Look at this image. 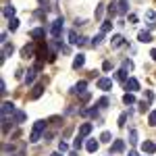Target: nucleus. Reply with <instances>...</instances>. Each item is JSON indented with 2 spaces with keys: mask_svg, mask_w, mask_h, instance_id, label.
Instances as JSON below:
<instances>
[{
  "mask_svg": "<svg viewBox=\"0 0 156 156\" xmlns=\"http://www.w3.org/2000/svg\"><path fill=\"white\" fill-rule=\"evenodd\" d=\"M44 131H46V121H36L34 123V129H31V135H29V142L31 144L40 142V137H42Z\"/></svg>",
  "mask_w": 156,
  "mask_h": 156,
  "instance_id": "nucleus-1",
  "label": "nucleus"
},
{
  "mask_svg": "<svg viewBox=\"0 0 156 156\" xmlns=\"http://www.w3.org/2000/svg\"><path fill=\"white\" fill-rule=\"evenodd\" d=\"M62 23H65V19H62V17H58L56 21H52L50 34H52V37H54V40H58V37H60V29H62Z\"/></svg>",
  "mask_w": 156,
  "mask_h": 156,
  "instance_id": "nucleus-2",
  "label": "nucleus"
},
{
  "mask_svg": "<svg viewBox=\"0 0 156 156\" xmlns=\"http://www.w3.org/2000/svg\"><path fill=\"white\" fill-rule=\"evenodd\" d=\"M125 150V142L123 140H115V144L110 146V154H121Z\"/></svg>",
  "mask_w": 156,
  "mask_h": 156,
  "instance_id": "nucleus-3",
  "label": "nucleus"
},
{
  "mask_svg": "<svg viewBox=\"0 0 156 156\" xmlns=\"http://www.w3.org/2000/svg\"><path fill=\"white\" fill-rule=\"evenodd\" d=\"M15 112H17V108H15L12 102H4L2 104V117H9V115H15Z\"/></svg>",
  "mask_w": 156,
  "mask_h": 156,
  "instance_id": "nucleus-4",
  "label": "nucleus"
},
{
  "mask_svg": "<svg viewBox=\"0 0 156 156\" xmlns=\"http://www.w3.org/2000/svg\"><path fill=\"white\" fill-rule=\"evenodd\" d=\"M125 87L133 94V92H137V90H140V81H137L135 77H129V79H127V83H125Z\"/></svg>",
  "mask_w": 156,
  "mask_h": 156,
  "instance_id": "nucleus-5",
  "label": "nucleus"
},
{
  "mask_svg": "<svg viewBox=\"0 0 156 156\" xmlns=\"http://www.w3.org/2000/svg\"><path fill=\"white\" fill-rule=\"evenodd\" d=\"M146 19H148V29H154L156 27V12L154 11H146Z\"/></svg>",
  "mask_w": 156,
  "mask_h": 156,
  "instance_id": "nucleus-6",
  "label": "nucleus"
},
{
  "mask_svg": "<svg viewBox=\"0 0 156 156\" xmlns=\"http://www.w3.org/2000/svg\"><path fill=\"white\" fill-rule=\"evenodd\" d=\"M98 87H100V90H104V92H106V90H110V87H112V79H108V77L98 79Z\"/></svg>",
  "mask_w": 156,
  "mask_h": 156,
  "instance_id": "nucleus-7",
  "label": "nucleus"
},
{
  "mask_svg": "<svg viewBox=\"0 0 156 156\" xmlns=\"http://www.w3.org/2000/svg\"><path fill=\"white\" fill-rule=\"evenodd\" d=\"M142 152H146V154H154L156 152V144H152V142L146 140L144 144H142Z\"/></svg>",
  "mask_w": 156,
  "mask_h": 156,
  "instance_id": "nucleus-8",
  "label": "nucleus"
},
{
  "mask_svg": "<svg viewBox=\"0 0 156 156\" xmlns=\"http://www.w3.org/2000/svg\"><path fill=\"white\" fill-rule=\"evenodd\" d=\"M110 44H112V48H121V46L125 44V37L121 36V34H117V36H112V40H110Z\"/></svg>",
  "mask_w": 156,
  "mask_h": 156,
  "instance_id": "nucleus-9",
  "label": "nucleus"
},
{
  "mask_svg": "<svg viewBox=\"0 0 156 156\" xmlns=\"http://www.w3.org/2000/svg\"><path fill=\"white\" fill-rule=\"evenodd\" d=\"M92 123H83L81 127H79V137H85V135H90V131H92Z\"/></svg>",
  "mask_w": 156,
  "mask_h": 156,
  "instance_id": "nucleus-10",
  "label": "nucleus"
},
{
  "mask_svg": "<svg viewBox=\"0 0 156 156\" xmlns=\"http://www.w3.org/2000/svg\"><path fill=\"white\" fill-rule=\"evenodd\" d=\"M31 37H36V40H44L46 37V31L42 29V27H36V29H31V34H29Z\"/></svg>",
  "mask_w": 156,
  "mask_h": 156,
  "instance_id": "nucleus-11",
  "label": "nucleus"
},
{
  "mask_svg": "<svg viewBox=\"0 0 156 156\" xmlns=\"http://www.w3.org/2000/svg\"><path fill=\"white\" fill-rule=\"evenodd\" d=\"M137 40H140L142 44H148V42H152V34H150V31H140V34H137Z\"/></svg>",
  "mask_w": 156,
  "mask_h": 156,
  "instance_id": "nucleus-12",
  "label": "nucleus"
},
{
  "mask_svg": "<svg viewBox=\"0 0 156 156\" xmlns=\"http://www.w3.org/2000/svg\"><path fill=\"white\" fill-rule=\"evenodd\" d=\"M79 115L81 117H98V108H81Z\"/></svg>",
  "mask_w": 156,
  "mask_h": 156,
  "instance_id": "nucleus-13",
  "label": "nucleus"
},
{
  "mask_svg": "<svg viewBox=\"0 0 156 156\" xmlns=\"http://www.w3.org/2000/svg\"><path fill=\"white\" fill-rule=\"evenodd\" d=\"M85 65V54H77L75 60H73V69H79V67H83Z\"/></svg>",
  "mask_w": 156,
  "mask_h": 156,
  "instance_id": "nucleus-14",
  "label": "nucleus"
},
{
  "mask_svg": "<svg viewBox=\"0 0 156 156\" xmlns=\"http://www.w3.org/2000/svg\"><path fill=\"white\" fill-rule=\"evenodd\" d=\"M4 17H6V19H15V6H12V4H4Z\"/></svg>",
  "mask_w": 156,
  "mask_h": 156,
  "instance_id": "nucleus-15",
  "label": "nucleus"
},
{
  "mask_svg": "<svg viewBox=\"0 0 156 156\" xmlns=\"http://www.w3.org/2000/svg\"><path fill=\"white\" fill-rule=\"evenodd\" d=\"M36 73H37V69H29V71H27V75H25V83L27 85L36 81Z\"/></svg>",
  "mask_w": 156,
  "mask_h": 156,
  "instance_id": "nucleus-16",
  "label": "nucleus"
},
{
  "mask_svg": "<svg viewBox=\"0 0 156 156\" xmlns=\"http://www.w3.org/2000/svg\"><path fill=\"white\" fill-rule=\"evenodd\" d=\"M42 94H44V85L37 83L36 87H34V92H31V100H37V98L42 96Z\"/></svg>",
  "mask_w": 156,
  "mask_h": 156,
  "instance_id": "nucleus-17",
  "label": "nucleus"
},
{
  "mask_svg": "<svg viewBox=\"0 0 156 156\" xmlns=\"http://www.w3.org/2000/svg\"><path fill=\"white\" fill-rule=\"evenodd\" d=\"M115 79H117V81H125V83H127V71H125V69H119V71L115 73Z\"/></svg>",
  "mask_w": 156,
  "mask_h": 156,
  "instance_id": "nucleus-18",
  "label": "nucleus"
},
{
  "mask_svg": "<svg viewBox=\"0 0 156 156\" xmlns=\"http://www.w3.org/2000/svg\"><path fill=\"white\" fill-rule=\"evenodd\" d=\"M85 87H87V81H83V79H81V81H77V83H75V90H73V92H77V94H83Z\"/></svg>",
  "mask_w": 156,
  "mask_h": 156,
  "instance_id": "nucleus-19",
  "label": "nucleus"
},
{
  "mask_svg": "<svg viewBox=\"0 0 156 156\" xmlns=\"http://www.w3.org/2000/svg\"><path fill=\"white\" fill-rule=\"evenodd\" d=\"M123 102H125L127 106H131V104H135V96H133L131 92H127V94L123 96Z\"/></svg>",
  "mask_w": 156,
  "mask_h": 156,
  "instance_id": "nucleus-20",
  "label": "nucleus"
},
{
  "mask_svg": "<svg viewBox=\"0 0 156 156\" xmlns=\"http://www.w3.org/2000/svg\"><path fill=\"white\" fill-rule=\"evenodd\" d=\"M12 119H15V123H25V112L23 110H17V112L12 115Z\"/></svg>",
  "mask_w": 156,
  "mask_h": 156,
  "instance_id": "nucleus-21",
  "label": "nucleus"
},
{
  "mask_svg": "<svg viewBox=\"0 0 156 156\" xmlns=\"http://www.w3.org/2000/svg\"><path fill=\"white\" fill-rule=\"evenodd\" d=\"M12 52H15V48H12L11 44H4V48H2V60L6 58L9 54H12Z\"/></svg>",
  "mask_w": 156,
  "mask_h": 156,
  "instance_id": "nucleus-22",
  "label": "nucleus"
},
{
  "mask_svg": "<svg viewBox=\"0 0 156 156\" xmlns=\"http://www.w3.org/2000/svg\"><path fill=\"white\" fill-rule=\"evenodd\" d=\"M98 146H100V144H98L96 140H90V142L85 144V148H87V152H96V150H98Z\"/></svg>",
  "mask_w": 156,
  "mask_h": 156,
  "instance_id": "nucleus-23",
  "label": "nucleus"
},
{
  "mask_svg": "<svg viewBox=\"0 0 156 156\" xmlns=\"http://www.w3.org/2000/svg\"><path fill=\"white\" fill-rule=\"evenodd\" d=\"M79 40H81V37L77 36V31H69V42H71V44H77V46H79Z\"/></svg>",
  "mask_w": 156,
  "mask_h": 156,
  "instance_id": "nucleus-24",
  "label": "nucleus"
},
{
  "mask_svg": "<svg viewBox=\"0 0 156 156\" xmlns=\"http://www.w3.org/2000/svg\"><path fill=\"white\" fill-rule=\"evenodd\" d=\"M127 2H129V0H119V12H121V15H125V12L129 11Z\"/></svg>",
  "mask_w": 156,
  "mask_h": 156,
  "instance_id": "nucleus-25",
  "label": "nucleus"
},
{
  "mask_svg": "<svg viewBox=\"0 0 156 156\" xmlns=\"http://www.w3.org/2000/svg\"><path fill=\"white\" fill-rule=\"evenodd\" d=\"M110 29H112V21H104L102 27H100V34H108Z\"/></svg>",
  "mask_w": 156,
  "mask_h": 156,
  "instance_id": "nucleus-26",
  "label": "nucleus"
},
{
  "mask_svg": "<svg viewBox=\"0 0 156 156\" xmlns=\"http://www.w3.org/2000/svg\"><path fill=\"white\" fill-rule=\"evenodd\" d=\"M102 40H104V34H98V36L92 40V46H100V44H102Z\"/></svg>",
  "mask_w": 156,
  "mask_h": 156,
  "instance_id": "nucleus-27",
  "label": "nucleus"
},
{
  "mask_svg": "<svg viewBox=\"0 0 156 156\" xmlns=\"http://www.w3.org/2000/svg\"><path fill=\"white\" fill-rule=\"evenodd\" d=\"M17 27H19V21L17 19H9V29L11 31H17Z\"/></svg>",
  "mask_w": 156,
  "mask_h": 156,
  "instance_id": "nucleus-28",
  "label": "nucleus"
},
{
  "mask_svg": "<svg viewBox=\"0 0 156 156\" xmlns=\"http://www.w3.org/2000/svg\"><path fill=\"white\" fill-rule=\"evenodd\" d=\"M148 123H150L152 127H156V110H152V112H150V117H148Z\"/></svg>",
  "mask_w": 156,
  "mask_h": 156,
  "instance_id": "nucleus-29",
  "label": "nucleus"
},
{
  "mask_svg": "<svg viewBox=\"0 0 156 156\" xmlns=\"http://www.w3.org/2000/svg\"><path fill=\"white\" fill-rule=\"evenodd\" d=\"M81 146H83V137H79V135H77V137H75V144H73V148H75V150H79Z\"/></svg>",
  "mask_w": 156,
  "mask_h": 156,
  "instance_id": "nucleus-30",
  "label": "nucleus"
},
{
  "mask_svg": "<svg viewBox=\"0 0 156 156\" xmlns=\"http://www.w3.org/2000/svg\"><path fill=\"white\" fill-rule=\"evenodd\" d=\"M127 117H129L127 112H123V115L119 117V127H125V123H127Z\"/></svg>",
  "mask_w": 156,
  "mask_h": 156,
  "instance_id": "nucleus-31",
  "label": "nucleus"
},
{
  "mask_svg": "<svg viewBox=\"0 0 156 156\" xmlns=\"http://www.w3.org/2000/svg\"><path fill=\"white\" fill-rule=\"evenodd\" d=\"M123 69H125V71H131L133 69V60H123Z\"/></svg>",
  "mask_w": 156,
  "mask_h": 156,
  "instance_id": "nucleus-32",
  "label": "nucleus"
},
{
  "mask_svg": "<svg viewBox=\"0 0 156 156\" xmlns=\"http://www.w3.org/2000/svg\"><path fill=\"white\" fill-rule=\"evenodd\" d=\"M29 54H34V48H31V46H25V48H23V56H25V58H29Z\"/></svg>",
  "mask_w": 156,
  "mask_h": 156,
  "instance_id": "nucleus-33",
  "label": "nucleus"
},
{
  "mask_svg": "<svg viewBox=\"0 0 156 156\" xmlns=\"http://www.w3.org/2000/svg\"><path fill=\"white\" fill-rule=\"evenodd\" d=\"M98 106H100V108L108 106V98H100V100H98Z\"/></svg>",
  "mask_w": 156,
  "mask_h": 156,
  "instance_id": "nucleus-34",
  "label": "nucleus"
},
{
  "mask_svg": "<svg viewBox=\"0 0 156 156\" xmlns=\"http://www.w3.org/2000/svg\"><path fill=\"white\" fill-rule=\"evenodd\" d=\"M67 150H69V146L65 144V142H60V144H58V152H62V154H65Z\"/></svg>",
  "mask_w": 156,
  "mask_h": 156,
  "instance_id": "nucleus-35",
  "label": "nucleus"
},
{
  "mask_svg": "<svg viewBox=\"0 0 156 156\" xmlns=\"http://www.w3.org/2000/svg\"><path fill=\"white\" fill-rule=\"evenodd\" d=\"M129 137H131L129 142H137V131H135V129H131V131H129Z\"/></svg>",
  "mask_w": 156,
  "mask_h": 156,
  "instance_id": "nucleus-36",
  "label": "nucleus"
},
{
  "mask_svg": "<svg viewBox=\"0 0 156 156\" xmlns=\"http://www.w3.org/2000/svg\"><path fill=\"white\" fill-rule=\"evenodd\" d=\"M100 140H102V142H110V133H108V131H104L102 135H100Z\"/></svg>",
  "mask_w": 156,
  "mask_h": 156,
  "instance_id": "nucleus-37",
  "label": "nucleus"
},
{
  "mask_svg": "<svg viewBox=\"0 0 156 156\" xmlns=\"http://www.w3.org/2000/svg\"><path fill=\"white\" fill-rule=\"evenodd\" d=\"M102 6H104V4H98V9H96V17H98V19H100V17H102V12H104Z\"/></svg>",
  "mask_w": 156,
  "mask_h": 156,
  "instance_id": "nucleus-38",
  "label": "nucleus"
},
{
  "mask_svg": "<svg viewBox=\"0 0 156 156\" xmlns=\"http://www.w3.org/2000/svg\"><path fill=\"white\" fill-rule=\"evenodd\" d=\"M90 92H83V94H81V102H87V100H90Z\"/></svg>",
  "mask_w": 156,
  "mask_h": 156,
  "instance_id": "nucleus-39",
  "label": "nucleus"
},
{
  "mask_svg": "<svg viewBox=\"0 0 156 156\" xmlns=\"http://www.w3.org/2000/svg\"><path fill=\"white\" fill-rule=\"evenodd\" d=\"M152 98H154V94L148 90V92H146V100H148V102H152Z\"/></svg>",
  "mask_w": 156,
  "mask_h": 156,
  "instance_id": "nucleus-40",
  "label": "nucleus"
},
{
  "mask_svg": "<svg viewBox=\"0 0 156 156\" xmlns=\"http://www.w3.org/2000/svg\"><path fill=\"white\" fill-rule=\"evenodd\" d=\"M102 69H104V71H110V69H112V65H110V62H108V60H106V62L102 65Z\"/></svg>",
  "mask_w": 156,
  "mask_h": 156,
  "instance_id": "nucleus-41",
  "label": "nucleus"
},
{
  "mask_svg": "<svg viewBox=\"0 0 156 156\" xmlns=\"http://www.w3.org/2000/svg\"><path fill=\"white\" fill-rule=\"evenodd\" d=\"M129 23H137V15H129Z\"/></svg>",
  "mask_w": 156,
  "mask_h": 156,
  "instance_id": "nucleus-42",
  "label": "nucleus"
},
{
  "mask_svg": "<svg viewBox=\"0 0 156 156\" xmlns=\"http://www.w3.org/2000/svg\"><path fill=\"white\" fill-rule=\"evenodd\" d=\"M150 56H152V60H156V48L152 50V52H150Z\"/></svg>",
  "mask_w": 156,
  "mask_h": 156,
  "instance_id": "nucleus-43",
  "label": "nucleus"
},
{
  "mask_svg": "<svg viewBox=\"0 0 156 156\" xmlns=\"http://www.w3.org/2000/svg\"><path fill=\"white\" fill-rule=\"evenodd\" d=\"M40 4H46V9H48V0H37Z\"/></svg>",
  "mask_w": 156,
  "mask_h": 156,
  "instance_id": "nucleus-44",
  "label": "nucleus"
},
{
  "mask_svg": "<svg viewBox=\"0 0 156 156\" xmlns=\"http://www.w3.org/2000/svg\"><path fill=\"white\" fill-rule=\"evenodd\" d=\"M52 156H62V152H54V154H52Z\"/></svg>",
  "mask_w": 156,
  "mask_h": 156,
  "instance_id": "nucleus-45",
  "label": "nucleus"
},
{
  "mask_svg": "<svg viewBox=\"0 0 156 156\" xmlns=\"http://www.w3.org/2000/svg\"><path fill=\"white\" fill-rule=\"evenodd\" d=\"M129 156H137V154H135V152H129Z\"/></svg>",
  "mask_w": 156,
  "mask_h": 156,
  "instance_id": "nucleus-46",
  "label": "nucleus"
},
{
  "mask_svg": "<svg viewBox=\"0 0 156 156\" xmlns=\"http://www.w3.org/2000/svg\"><path fill=\"white\" fill-rule=\"evenodd\" d=\"M17 156H23V154H17Z\"/></svg>",
  "mask_w": 156,
  "mask_h": 156,
  "instance_id": "nucleus-47",
  "label": "nucleus"
}]
</instances>
